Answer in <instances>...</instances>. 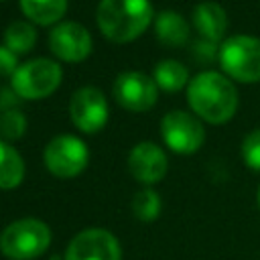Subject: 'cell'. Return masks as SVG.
Instances as JSON below:
<instances>
[{
	"label": "cell",
	"instance_id": "1",
	"mask_svg": "<svg viewBox=\"0 0 260 260\" xmlns=\"http://www.w3.org/2000/svg\"><path fill=\"white\" fill-rule=\"evenodd\" d=\"M187 102L205 122L223 124L238 110V89L223 73L201 71L187 85Z\"/></svg>",
	"mask_w": 260,
	"mask_h": 260
},
{
	"label": "cell",
	"instance_id": "2",
	"mask_svg": "<svg viewBox=\"0 0 260 260\" xmlns=\"http://www.w3.org/2000/svg\"><path fill=\"white\" fill-rule=\"evenodd\" d=\"M152 16L150 0H102L95 10L100 30L114 43H128L140 37Z\"/></svg>",
	"mask_w": 260,
	"mask_h": 260
},
{
	"label": "cell",
	"instance_id": "3",
	"mask_svg": "<svg viewBox=\"0 0 260 260\" xmlns=\"http://www.w3.org/2000/svg\"><path fill=\"white\" fill-rule=\"evenodd\" d=\"M51 244V230L37 217H22L0 234V252L10 260H32Z\"/></svg>",
	"mask_w": 260,
	"mask_h": 260
},
{
	"label": "cell",
	"instance_id": "4",
	"mask_svg": "<svg viewBox=\"0 0 260 260\" xmlns=\"http://www.w3.org/2000/svg\"><path fill=\"white\" fill-rule=\"evenodd\" d=\"M217 59L228 77L242 83L260 81V39L234 35L219 45Z\"/></svg>",
	"mask_w": 260,
	"mask_h": 260
},
{
	"label": "cell",
	"instance_id": "5",
	"mask_svg": "<svg viewBox=\"0 0 260 260\" xmlns=\"http://www.w3.org/2000/svg\"><path fill=\"white\" fill-rule=\"evenodd\" d=\"M63 77V69L57 61L47 57L28 59L18 65L10 79V87L22 100H43L51 95Z\"/></svg>",
	"mask_w": 260,
	"mask_h": 260
},
{
	"label": "cell",
	"instance_id": "6",
	"mask_svg": "<svg viewBox=\"0 0 260 260\" xmlns=\"http://www.w3.org/2000/svg\"><path fill=\"white\" fill-rule=\"evenodd\" d=\"M89 160L87 144L73 134H59L43 150V162L55 177L71 179L79 175Z\"/></svg>",
	"mask_w": 260,
	"mask_h": 260
},
{
	"label": "cell",
	"instance_id": "7",
	"mask_svg": "<svg viewBox=\"0 0 260 260\" xmlns=\"http://www.w3.org/2000/svg\"><path fill=\"white\" fill-rule=\"evenodd\" d=\"M160 136L165 144L179 154H191L201 148L205 130L199 118L185 110H171L160 120Z\"/></svg>",
	"mask_w": 260,
	"mask_h": 260
},
{
	"label": "cell",
	"instance_id": "8",
	"mask_svg": "<svg viewBox=\"0 0 260 260\" xmlns=\"http://www.w3.org/2000/svg\"><path fill=\"white\" fill-rule=\"evenodd\" d=\"M114 100L130 112H146L156 104L158 85L142 71H122L112 85Z\"/></svg>",
	"mask_w": 260,
	"mask_h": 260
},
{
	"label": "cell",
	"instance_id": "9",
	"mask_svg": "<svg viewBox=\"0 0 260 260\" xmlns=\"http://www.w3.org/2000/svg\"><path fill=\"white\" fill-rule=\"evenodd\" d=\"M69 116L81 132L93 134L102 130L108 122V100L104 91L93 85L75 89L69 102Z\"/></svg>",
	"mask_w": 260,
	"mask_h": 260
},
{
	"label": "cell",
	"instance_id": "10",
	"mask_svg": "<svg viewBox=\"0 0 260 260\" xmlns=\"http://www.w3.org/2000/svg\"><path fill=\"white\" fill-rule=\"evenodd\" d=\"M120 244L116 236L102 228H89L73 236L67 246L65 260H120Z\"/></svg>",
	"mask_w": 260,
	"mask_h": 260
},
{
	"label": "cell",
	"instance_id": "11",
	"mask_svg": "<svg viewBox=\"0 0 260 260\" xmlns=\"http://www.w3.org/2000/svg\"><path fill=\"white\" fill-rule=\"evenodd\" d=\"M49 47L61 61L77 63L91 53V35L83 24L65 20L49 32Z\"/></svg>",
	"mask_w": 260,
	"mask_h": 260
},
{
	"label": "cell",
	"instance_id": "12",
	"mask_svg": "<svg viewBox=\"0 0 260 260\" xmlns=\"http://www.w3.org/2000/svg\"><path fill=\"white\" fill-rule=\"evenodd\" d=\"M167 167L169 162L165 150L150 140L138 142L128 154V169L132 177L144 185L158 183L167 175Z\"/></svg>",
	"mask_w": 260,
	"mask_h": 260
},
{
	"label": "cell",
	"instance_id": "13",
	"mask_svg": "<svg viewBox=\"0 0 260 260\" xmlns=\"http://www.w3.org/2000/svg\"><path fill=\"white\" fill-rule=\"evenodd\" d=\"M193 24L201 39L219 43L228 28V14L217 2L205 0L193 8Z\"/></svg>",
	"mask_w": 260,
	"mask_h": 260
},
{
	"label": "cell",
	"instance_id": "14",
	"mask_svg": "<svg viewBox=\"0 0 260 260\" xmlns=\"http://www.w3.org/2000/svg\"><path fill=\"white\" fill-rule=\"evenodd\" d=\"M154 32L160 43L179 47V45H185L189 39V24L183 18V14L175 10H162L154 18Z\"/></svg>",
	"mask_w": 260,
	"mask_h": 260
},
{
	"label": "cell",
	"instance_id": "15",
	"mask_svg": "<svg viewBox=\"0 0 260 260\" xmlns=\"http://www.w3.org/2000/svg\"><path fill=\"white\" fill-rule=\"evenodd\" d=\"M24 177V162L18 150L0 140V189H14L20 185Z\"/></svg>",
	"mask_w": 260,
	"mask_h": 260
},
{
	"label": "cell",
	"instance_id": "16",
	"mask_svg": "<svg viewBox=\"0 0 260 260\" xmlns=\"http://www.w3.org/2000/svg\"><path fill=\"white\" fill-rule=\"evenodd\" d=\"M20 8L32 22L53 24L65 14L67 0H20Z\"/></svg>",
	"mask_w": 260,
	"mask_h": 260
},
{
	"label": "cell",
	"instance_id": "17",
	"mask_svg": "<svg viewBox=\"0 0 260 260\" xmlns=\"http://www.w3.org/2000/svg\"><path fill=\"white\" fill-rule=\"evenodd\" d=\"M154 81L165 91H179L181 87L189 85V71L183 63L175 59H162L154 65Z\"/></svg>",
	"mask_w": 260,
	"mask_h": 260
},
{
	"label": "cell",
	"instance_id": "18",
	"mask_svg": "<svg viewBox=\"0 0 260 260\" xmlns=\"http://www.w3.org/2000/svg\"><path fill=\"white\" fill-rule=\"evenodd\" d=\"M37 43V30L26 20H14L4 30V45L16 55H24Z\"/></svg>",
	"mask_w": 260,
	"mask_h": 260
},
{
	"label": "cell",
	"instance_id": "19",
	"mask_svg": "<svg viewBox=\"0 0 260 260\" xmlns=\"http://www.w3.org/2000/svg\"><path fill=\"white\" fill-rule=\"evenodd\" d=\"M132 213L140 221H154L160 213V197L154 189L144 187L132 197Z\"/></svg>",
	"mask_w": 260,
	"mask_h": 260
},
{
	"label": "cell",
	"instance_id": "20",
	"mask_svg": "<svg viewBox=\"0 0 260 260\" xmlns=\"http://www.w3.org/2000/svg\"><path fill=\"white\" fill-rule=\"evenodd\" d=\"M26 130V118L20 110H6L0 114V134L6 140H16Z\"/></svg>",
	"mask_w": 260,
	"mask_h": 260
},
{
	"label": "cell",
	"instance_id": "21",
	"mask_svg": "<svg viewBox=\"0 0 260 260\" xmlns=\"http://www.w3.org/2000/svg\"><path fill=\"white\" fill-rule=\"evenodd\" d=\"M242 158L248 169L260 173V128L252 130L242 140Z\"/></svg>",
	"mask_w": 260,
	"mask_h": 260
},
{
	"label": "cell",
	"instance_id": "22",
	"mask_svg": "<svg viewBox=\"0 0 260 260\" xmlns=\"http://www.w3.org/2000/svg\"><path fill=\"white\" fill-rule=\"evenodd\" d=\"M18 69V55L10 51L6 45H0V75H14Z\"/></svg>",
	"mask_w": 260,
	"mask_h": 260
},
{
	"label": "cell",
	"instance_id": "23",
	"mask_svg": "<svg viewBox=\"0 0 260 260\" xmlns=\"http://www.w3.org/2000/svg\"><path fill=\"white\" fill-rule=\"evenodd\" d=\"M193 53H195V57H197V59L211 61L213 57H217V55H219V49H217V43H211V41L201 39L199 43H195Z\"/></svg>",
	"mask_w": 260,
	"mask_h": 260
},
{
	"label": "cell",
	"instance_id": "24",
	"mask_svg": "<svg viewBox=\"0 0 260 260\" xmlns=\"http://www.w3.org/2000/svg\"><path fill=\"white\" fill-rule=\"evenodd\" d=\"M20 95L12 89V87H4L0 89V110L6 112V110H14V106L18 104Z\"/></svg>",
	"mask_w": 260,
	"mask_h": 260
},
{
	"label": "cell",
	"instance_id": "25",
	"mask_svg": "<svg viewBox=\"0 0 260 260\" xmlns=\"http://www.w3.org/2000/svg\"><path fill=\"white\" fill-rule=\"evenodd\" d=\"M258 207H260V187H258Z\"/></svg>",
	"mask_w": 260,
	"mask_h": 260
}]
</instances>
